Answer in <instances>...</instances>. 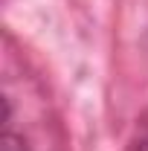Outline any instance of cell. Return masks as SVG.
<instances>
[{"mask_svg":"<svg viewBox=\"0 0 148 151\" xmlns=\"http://www.w3.org/2000/svg\"><path fill=\"white\" fill-rule=\"evenodd\" d=\"M0 151H29V145L20 139V137H15V134H3L0 137Z\"/></svg>","mask_w":148,"mask_h":151,"instance_id":"6da1fadb","label":"cell"},{"mask_svg":"<svg viewBox=\"0 0 148 151\" xmlns=\"http://www.w3.org/2000/svg\"><path fill=\"white\" fill-rule=\"evenodd\" d=\"M134 151H148V131L137 139V148H134Z\"/></svg>","mask_w":148,"mask_h":151,"instance_id":"7a4b0ae2","label":"cell"}]
</instances>
